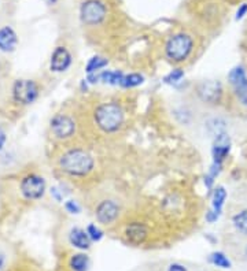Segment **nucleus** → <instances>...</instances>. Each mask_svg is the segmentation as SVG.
Listing matches in <instances>:
<instances>
[{
  "label": "nucleus",
  "mask_w": 247,
  "mask_h": 271,
  "mask_svg": "<svg viewBox=\"0 0 247 271\" xmlns=\"http://www.w3.org/2000/svg\"><path fill=\"white\" fill-rule=\"evenodd\" d=\"M100 81V78H99V74H97V73H92V74H88V77H87V82L91 85H95L98 84Z\"/></svg>",
  "instance_id": "c756f323"
},
{
  "label": "nucleus",
  "mask_w": 247,
  "mask_h": 271,
  "mask_svg": "<svg viewBox=\"0 0 247 271\" xmlns=\"http://www.w3.org/2000/svg\"><path fill=\"white\" fill-rule=\"evenodd\" d=\"M4 143H6V133H4V130L0 127V150L3 148Z\"/></svg>",
  "instance_id": "2f4dec72"
},
{
  "label": "nucleus",
  "mask_w": 247,
  "mask_h": 271,
  "mask_svg": "<svg viewBox=\"0 0 247 271\" xmlns=\"http://www.w3.org/2000/svg\"><path fill=\"white\" fill-rule=\"evenodd\" d=\"M91 266L90 256L87 253L79 252L72 255L69 259V267L72 271H88Z\"/></svg>",
  "instance_id": "dca6fc26"
},
{
  "label": "nucleus",
  "mask_w": 247,
  "mask_h": 271,
  "mask_svg": "<svg viewBox=\"0 0 247 271\" xmlns=\"http://www.w3.org/2000/svg\"><path fill=\"white\" fill-rule=\"evenodd\" d=\"M145 82V77L142 74H138V73H132V74H127L124 76V78L121 81L120 86L122 88H135V86H139Z\"/></svg>",
  "instance_id": "4be33fe9"
},
{
  "label": "nucleus",
  "mask_w": 247,
  "mask_h": 271,
  "mask_svg": "<svg viewBox=\"0 0 247 271\" xmlns=\"http://www.w3.org/2000/svg\"><path fill=\"white\" fill-rule=\"evenodd\" d=\"M87 233H88V235H90L91 241H95V242H98V241H100L103 238V235H104V233H103V230L99 228V226H97V225H94V223H91V225H88L87 226Z\"/></svg>",
  "instance_id": "393cba45"
},
{
  "label": "nucleus",
  "mask_w": 247,
  "mask_h": 271,
  "mask_svg": "<svg viewBox=\"0 0 247 271\" xmlns=\"http://www.w3.org/2000/svg\"><path fill=\"white\" fill-rule=\"evenodd\" d=\"M247 14V3H243L239 8H238V11H236V17L235 19L236 21H241L245 15Z\"/></svg>",
  "instance_id": "bb28decb"
},
{
  "label": "nucleus",
  "mask_w": 247,
  "mask_h": 271,
  "mask_svg": "<svg viewBox=\"0 0 247 271\" xmlns=\"http://www.w3.org/2000/svg\"><path fill=\"white\" fill-rule=\"evenodd\" d=\"M95 122L104 133L117 132L124 123V110L117 103H103L95 110Z\"/></svg>",
  "instance_id": "f03ea898"
},
{
  "label": "nucleus",
  "mask_w": 247,
  "mask_h": 271,
  "mask_svg": "<svg viewBox=\"0 0 247 271\" xmlns=\"http://www.w3.org/2000/svg\"><path fill=\"white\" fill-rule=\"evenodd\" d=\"M99 78H100L103 84L120 85L122 78H124V73L120 72V70H114V72L106 70V72H102L99 74Z\"/></svg>",
  "instance_id": "6ab92c4d"
},
{
  "label": "nucleus",
  "mask_w": 247,
  "mask_h": 271,
  "mask_svg": "<svg viewBox=\"0 0 247 271\" xmlns=\"http://www.w3.org/2000/svg\"><path fill=\"white\" fill-rule=\"evenodd\" d=\"M18 44V37L10 26H4L0 29V49L3 52H12Z\"/></svg>",
  "instance_id": "2eb2a0df"
},
{
  "label": "nucleus",
  "mask_w": 247,
  "mask_h": 271,
  "mask_svg": "<svg viewBox=\"0 0 247 271\" xmlns=\"http://www.w3.org/2000/svg\"><path fill=\"white\" fill-rule=\"evenodd\" d=\"M194 40L187 33H177L166 42L165 52L172 62H184L193 52Z\"/></svg>",
  "instance_id": "7ed1b4c3"
},
{
  "label": "nucleus",
  "mask_w": 247,
  "mask_h": 271,
  "mask_svg": "<svg viewBox=\"0 0 247 271\" xmlns=\"http://www.w3.org/2000/svg\"><path fill=\"white\" fill-rule=\"evenodd\" d=\"M229 151H231V139L227 133L218 134L214 137L213 148H211V156H213V163L223 164V162L228 157Z\"/></svg>",
  "instance_id": "9b49d317"
},
{
  "label": "nucleus",
  "mask_w": 247,
  "mask_h": 271,
  "mask_svg": "<svg viewBox=\"0 0 247 271\" xmlns=\"http://www.w3.org/2000/svg\"><path fill=\"white\" fill-rule=\"evenodd\" d=\"M125 237L133 245H142L148 237V228L142 222H132L125 228Z\"/></svg>",
  "instance_id": "ddd939ff"
},
{
  "label": "nucleus",
  "mask_w": 247,
  "mask_h": 271,
  "mask_svg": "<svg viewBox=\"0 0 247 271\" xmlns=\"http://www.w3.org/2000/svg\"><path fill=\"white\" fill-rule=\"evenodd\" d=\"M4 265H6V255L0 251V271L4 269Z\"/></svg>",
  "instance_id": "473e14b6"
},
{
  "label": "nucleus",
  "mask_w": 247,
  "mask_h": 271,
  "mask_svg": "<svg viewBox=\"0 0 247 271\" xmlns=\"http://www.w3.org/2000/svg\"><path fill=\"white\" fill-rule=\"evenodd\" d=\"M246 253H247V249H246Z\"/></svg>",
  "instance_id": "f704fd0d"
},
{
  "label": "nucleus",
  "mask_w": 247,
  "mask_h": 271,
  "mask_svg": "<svg viewBox=\"0 0 247 271\" xmlns=\"http://www.w3.org/2000/svg\"><path fill=\"white\" fill-rule=\"evenodd\" d=\"M65 208L67 210V212H70V214H80V205L77 204V201H74V200H69L65 203Z\"/></svg>",
  "instance_id": "a878e982"
},
{
  "label": "nucleus",
  "mask_w": 247,
  "mask_h": 271,
  "mask_svg": "<svg viewBox=\"0 0 247 271\" xmlns=\"http://www.w3.org/2000/svg\"><path fill=\"white\" fill-rule=\"evenodd\" d=\"M199 99L207 104H218L223 97V85L218 81H205L199 85L198 89Z\"/></svg>",
  "instance_id": "1a4fd4ad"
},
{
  "label": "nucleus",
  "mask_w": 247,
  "mask_h": 271,
  "mask_svg": "<svg viewBox=\"0 0 247 271\" xmlns=\"http://www.w3.org/2000/svg\"><path fill=\"white\" fill-rule=\"evenodd\" d=\"M107 65H109V60L106 59V58L99 56V55H95V56H92V58L88 60V63H87V66H85V72H87V74L98 73L99 70H102L103 67L107 66Z\"/></svg>",
  "instance_id": "a211bd4d"
},
{
  "label": "nucleus",
  "mask_w": 247,
  "mask_h": 271,
  "mask_svg": "<svg viewBox=\"0 0 247 271\" xmlns=\"http://www.w3.org/2000/svg\"><path fill=\"white\" fill-rule=\"evenodd\" d=\"M229 84L235 90V95L241 100L242 104L247 106V74L245 69L242 66H238L232 69L228 76Z\"/></svg>",
  "instance_id": "6e6552de"
},
{
  "label": "nucleus",
  "mask_w": 247,
  "mask_h": 271,
  "mask_svg": "<svg viewBox=\"0 0 247 271\" xmlns=\"http://www.w3.org/2000/svg\"><path fill=\"white\" fill-rule=\"evenodd\" d=\"M51 196H54L58 201H62V196H60L59 191L56 188H51Z\"/></svg>",
  "instance_id": "7c9ffc66"
},
{
  "label": "nucleus",
  "mask_w": 247,
  "mask_h": 271,
  "mask_svg": "<svg viewBox=\"0 0 247 271\" xmlns=\"http://www.w3.org/2000/svg\"><path fill=\"white\" fill-rule=\"evenodd\" d=\"M72 65V55L65 47H56L54 54L51 56V63H49V69L51 72L62 73L66 72L67 69Z\"/></svg>",
  "instance_id": "f8f14e48"
},
{
  "label": "nucleus",
  "mask_w": 247,
  "mask_h": 271,
  "mask_svg": "<svg viewBox=\"0 0 247 271\" xmlns=\"http://www.w3.org/2000/svg\"><path fill=\"white\" fill-rule=\"evenodd\" d=\"M209 262H210L211 265H214L216 267H220V269H231V260L227 258V255L224 252H213L210 253V256H209Z\"/></svg>",
  "instance_id": "412c9836"
},
{
  "label": "nucleus",
  "mask_w": 247,
  "mask_h": 271,
  "mask_svg": "<svg viewBox=\"0 0 247 271\" xmlns=\"http://www.w3.org/2000/svg\"><path fill=\"white\" fill-rule=\"evenodd\" d=\"M183 78H184V72H183V69H175V70H172V72L169 73L168 76L163 78V82L168 85H176L179 84Z\"/></svg>",
  "instance_id": "b1692460"
},
{
  "label": "nucleus",
  "mask_w": 247,
  "mask_h": 271,
  "mask_svg": "<svg viewBox=\"0 0 247 271\" xmlns=\"http://www.w3.org/2000/svg\"><path fill=\"white\" fill-rule=\"evenodd\" d=\"M94 157L87 151L70 150L65 152L59 159V167L62 171L72 177H85L94 169Z\"/></svg>",
  "instance_id": "f257e3e1"
},
{
  "label": "nucleus",
  "mask_w": 247,
  "mask_h": 271,
  "mask_svg": "<svg viewBox=\"0 0 247 271\" xmlns=\"http://www.w3.org/2000/svg\"><path fill=\"white\" fill-rule=\"evenodd\" d=\"M21 192L26 199H40L46 192V180L37 174H28L21 181Z\"/></svg>",
  "instance_id": "423d86ee"
},
{
  "label": "nucleus",
  "mask_w": 247,
  "mask_h": 271,
  "mask_svg": "<svg viewBox=\"0 0 247 271\" xmlns=\"http://www.w3.org/2000/svg\"><path fill=\"white\" fill-rule=\"evenodd\" d=\"M69 242L70 245L77 248L80 251H87L91 247V238L87 230L81 229V228H73L69 233Z\"/></svg>",
  "instance_id": "4468645a"
},
{
  "label": "nucleus",
  "mask_w": 247,
  "mask_h": 271,
  "mask_svg": "<svg viewBox=\"0 0 247 271\" xmlns=\"http://www.w3.org/2000/svg\"><path fill=\"white\" fill-rule=\"evenodd\" d=\"M206 127H207V132L210 133L213 137H217L218 134L227 133V123L220 118H213L209 120Z\"/></svg>",
  "instance_id": "aec40b11"
},
{
  "label": "nucleus",
  "mask_w": 247,
  "mask_h": 271,
  "mask_svg": "<svg viewBox=\"0 0 247 271\" xmlns=\"http://www.w3.org/2000/svg\"><path fill=\"white\" fill-rule=\"evenodd\" d=\"M74 132H76V123L70 116L59 114L55 115L54 118L51 119V133L54 134L55 139H70L74 134Z\"/></svg>",
  "instance_id": "0eeeda50"
},
{
  "label": "nucleus",
  "mask_w": 247,
  "mask_h": 271,
  "mask_svg": "<svg viewBox=\"0 0 247 271\" xmlns=\"http://www.w3.org/2000/svg\"><path fill=\"white\" fill-rule=\"evenodd\" d=\"M44 1H46L47 4H55V3H56V0H44Z\"/></svg>",
  "instance_id": "72a5a7b5"
},
{
  "label": "nucleus",
  "mask_w": 247,
  "mask_h": 271,
  "mask_svg": "<svg viewBox=\"0 0 247 271\" xmlns=\"http://www.w3.org/2000/svg\"><path fill=\"white\" fill-rule=\"evenodd\" d=\"M14 100L21 104H30L39 96V86L32 79H18L12 86Z\"/></svg>",
  "instance_id": "39448f33"
},
{
  "label": "nucleus",
  "mask_w": 247,
  "mask_h": 271,
  "mask_svg": "<svg viewBox=\"0 0 247 271\" xmlns=\"http://www.w3.org/2000/svg\"><path fill=\"white\" fill-rule=\"evenodd\" d=\"M227 199V192L223 187H217L213 193V199H211V210L217 212L218 215H221L223 211L224 201Z\"/></svg>",
  "instance_id": "f3484780"
},
{
  "label": "nucleus",
  "mask_w": 247,
  "mask_h": 271,
  "mask_svg": "<svg viewBox=\"0 0 247 271\" xmlns=\"http://www.w3.org/2000/svg\"><path fill=\"white\" fill-rule=\"evenodd\" d=\"M168 271H188V270L186 266L180 265V263H172V265H169Z\"/></svg>",
  "instance_id": "c85d7f7f"
},
{
  "label": "nucleus",
  "mask_w": 247,
  "mask_h": 271,
  "mask_svg": "<svg viewBox=\"0 0 247 271\" xmlns=\"http://www.w3.org/2000/svg\"><path fill=\"white\" fill-rule=\"evenodd\" d=\"M218 218H220V215H218L217 212H214L213 210H210L209 212H206V221L209 223H214Z\"/></svg>",
  "instance_id": "cd10ccee"
},
{
  "label": "nucleus",
  "mask_w": 247,
  "mask_h": 271,
  "mask_svg": "<svg viewBox=\"0 0 247 271\" xmlns=\"http://www.w3.org/2000/svg\"><path fill=\"white\" fill-rule=\"evenodd\" d=\"M107 15V8L100 0H85L80 7V17L85 25L102 24Z\"/></svg>",
  "instance_id": "20e7f679"
},
{
  "label": "nucleus",
  "mask_w": 247,
  "mask_h": 271,
  "mask_svg": "<svg viewBox=\"0 0 247 271\" xmlns=\"http://www.w3.org/2000/svg\"><path fill=\"white\" fill-rule=\"evenodd\" d=\"M120 214V207L113 200H103L97 207L95 215L98 222L102 225H111Z\"/></svg>",
  "instance_id": "9d476101"
},
{
  "label": "nucleus",
  "mask_w": 247,
  "mask_h": 271,
  "mask_svg": "<svg viewBox=\"0 0 247 271\" xmlns=\"http://www.w3.org/2000/svg\"><path fill=\"white\" fill-rule=\"evenodd\" d=\"M234 225L236 230H239L242 234L247 235V210L241 211L234 217Z\"/></svg>",
  "instance_id": "5701e85b"
}]
</instances>
